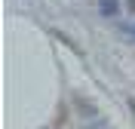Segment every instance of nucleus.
<instances>
[{
	"mask_svg": "<svg viewBox=\"0 0 135 129\" xmlns=\"http://www.w3.org/2000/svg\"><path fill=\"white\" fill-rule=\"evenodd\" d=\"M101 12H117V3H114V0H101Z\"/></svg>",
	"mask_w": 135,
	"mask_h": 129,
	"instance_id": "obj_1",
	"label": "nucleus"
},
{
	"mask_svg": "<svg viewBox=\"0 0 135 129\" xmlns=\"http://www.w3.org/2000/svg\"><path fill=\"white\" fill-rule=\"evenodd\" d=\"M129 9H135V0H129Z\"/></svg>",
	"mask_w": 135,
	"mask_h": 129,
	"instance_id": "obj_2",
	"label": "nucleus"
}]
</instances>
